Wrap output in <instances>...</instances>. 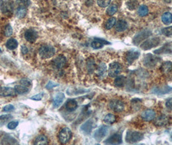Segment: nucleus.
<instances>
[{"mask_svg":"<svg viewBox=\"0 0 172 145\" xmlns=\"http://www.w3.org/2000/svg\"><path fill=\"white\" fill-rule=\"evenodd\" d=\"M55 49L53 47L45 45L40 48L39 50L40 56L44 59H48L55 55Z\"/></svg>","mask_w":172,"mask_h":145,"instance_id":"f257e3e1","label":"nucleus"},{"mask_svg":"<svg viewBox=\"0 0 172 145\" xmlns=\"http://www.w3.org/2000/svg\"><path fill=\"white\" fill-rule=\"evenodd\" d=\"M72 137V132L69 128H65L59 134V141L61 144H67Z\"/></svg>","mask_w":172,"mask_h":145,"instance_id":"f03ea898","label":"nucleus"},{"mask_svg":"<svg viewBox=\"0 0 172 145\" xmlns=\"http://www.w3.org/2000/svg\"><path fill=\"white\" fill-rule=\"evenodd\" d=\"M159 43H160L159 38L158 37L151 38L143 42L141 45V48L143 50H149L151 49V48L157 47L159 44Z\"/></svg>","mask_w":172,"mask_h":145,"instance_id":"7ed1b4c3","label":"nucleus"},{"mask_svg":"<svg viewBox=\"0 0 172 145\" xmlns=\"http://www.w3.org/2000/svg\"><path fill=\"white\" fill-rule=\"evenodd\" d=\"M143 135L137 132H128L126 135V141L130 143H134L141 141Z\"/></svg>","mask_w":172,"mask_h":145,"instance_id":"20e7f679","label":"nucleus"},{"mask_svg":"<svg viewBox=\"0 0 172 145\" xmlns=\"http://www.w3.org/2000/svg\"><path fill=\"white\" fill-rule=\"evenodd\" d=\"M121 72V66L117 62H113L109 65L108 74L111 77H117Z\"/></svg>","mask_w":172,"mask_h":145,"instance_id":"39448f33","label":"nucleus"},{"mask_svg":"<svg viewBox=\"0 0 172 145\" xmlns=\"http://www.w3.org/2000/svg\"><path fill=\"white\" fill-rule=\"evenodd\" d=\"M109 106L111 110L115 112H122L124 109V104L119 100H113L109 104Z\"/></svg>","mask_w":172,"mask_h":145,"instance_id":"423d86ee","label":"nucleus"},{"mask_svg":"<svg viewBox=\"0 0 172 145\" xmlns=\"http://www.w3.org/2000/svg\"><path fill=\"white\" fill-rule=\"evenodd\" d=\"M159 59L157 57H155V56H152L151 54H148L146 56L144 60V64L146 66H147L149 68L154 67L156 65V64L158 62Z\"/></svg>","mask_w":172,"mask_h":145,"instance_id":"0eeeda50","label":"nucleus"},{"mask_svg":"<svg viewBox=\"0 0 172 145\" xmlns=\"http://www.w3.org/2000/svg\"><path fill=\"white\" fill-rule=\"evenodd\" d=\"M140 56L139 51L136 50H131L127 52L126 55V61L130 64H131L133 62H134L138 57Z\"/></svg>","mask_w":172,"mask_h":145,"instance_id":"6e6552de","label":"nucleus"},{"mask_svg":"<svg viewBox=\"0 0 172 145\" xmlns=\"http://www.w3.org/2000/svg\"><path fill=\"white\" fill-rule=\"evenodd\" d=\"M16 94L15 89L11 88V87H0V95L3 97L8 96H14Z\"/></svg>","mask_w":172,"mask_h":145,"instance_id":"1a4fd4ad","label":"nucleus"},{"mask_svg":"<svg viewBox=\"0 0 172 145\" xmlns=\"http://www.w3.org/2000/svg\"><path fill=\"white\" fill-rule=\"evenodd\" d=\"M2 11L3 14L7 16H10L13 12V5L12 2H5L2 5Z\"/></svg>","mask_w":172,"mask_h":145,"instance_id":"9d476101","label":"nucleus"},{"mask_svg":"<svg viewBox=\"0 0 172 145\" xmlns=\"http://www.w3.org/2000/svg\"><path fill=\"white\" fill-rule=\"evenodd\" d=\"M106 144H119L122 143V137L121 135L119 134H114L108 138L106 141Z\"/></svg>","mask_w":172,"mask_h":145,"instance_id":"9b49d317","label":"nucleus"},{"mask_svg":"<svg viewBox=\"0 0 172 145\" xmlns=\"http://www.w3.org/2000/svg\"><path fill=\"white\" fill-rule=\"evenodd\" d=\"M170 118L166 115H160L157 118L155 121V124L157 127H164L170 123Z\"/></svg>","mask_w":172,"mask_h":145,"instance_id":"f8f14e48","label":"nucleus"},{"mask_svg":"<svg viewBox=\"0 0 172 145\" xmlns=\"http://www.w3.org/2000/svg\"><path fill=\"white\" fill-rule=\"evenodd\" d=\"M141 118L144 121H150L155 119V112L151 109L146 110L142 113Z\"/></svg>","mask_w":172,"mask_h":145,"instance_id":"ddd939ff","label":"nucleus"},{"mask_svg":"<svg viewBox=\"0 0 172 145\" xmlns=\"http://www.w3.org/2000/svg\"><path fill=\"white\" fill-rule=\"evenodd\" d=\"M38 37V34L35 31L28 30L25 33V38L26 40L30 43H34L36 41Z\"/></svg>","mask_w":172,"mask_h":145,"instance_id":"4468645a","label":"nucleus"},{"mask_svg":"<svg viewBox=\"0 0 172 145\" xmlns=\"http://www.w3.org/2000/svg\"><path fill=\"white\" fill-rule=\"evenodd\" d=\"M65 98V95L64 93L60 92L57 94L53 99V106L55 108H58L63 103Z\"/></svg>","mask_w":172,"mask_h":145,"instance_id":"2eb2a0df","label":"nucleus"},{"mask_svg":"<svg viewBox=\"0 0 172 145\" xmlns=\"http://www.w3.org/2000/svg\"><path fill=\"white\" fill-rule=\"evenodd\" d=\"M65 57L62 56H60L54 60V66L57 69H60L65 65Z\"/></svg>","mask_w":172,"mask_h":145,"instance_id":"dca6fc26","label":"nucleus"},{"mask_svg":"<svg viewBox=\"0 0 172 145\" xmlns=\"http://www.w3.org/2000/svg\"><path fill=\"white\" fill-rule=\"evenodd\" d=\"M108 133V129L106 127H102L99 128L97 131L95 132L94 134V138L96 139L97 141H100L105 135Z\"/></svg>","mask_w":172,"mask_h":145,"instance_id":"f3484780","label":"nucleus"},{"mask_svg":"<svg viewBox=\"0 0 172 145\" xmlns=\"http://www.w3.org/2000/svg\"><path fill=\"white\" fill-rule=\"evenodd\" d=\"M66 109L68 110L69 112H73L78 107V103L74 99H69L68 101L65 105Z\"/></svg>","mask_w":172,"mask_h":145,"instance_id":"a211bd4d","label":"nucleus"},{"mask_svg":"<svg viewBox=\"0 0 172 145\" xmlns=\"http://www.w3.org/2000/svg\"><path fill=\"white\" fill-rule=\"evenodd\" d=\"M162 21L168 25L172 23V14L170 12H166L162 16Z\"/></svg>","mask_w":172,"mask_h":145,"instance_id":"6ab92c4d","label":"nucleus"},{"mask_svg":"<svg viewBox=\"0 0 172 145\" xmlns=\"http://www.w3.org/2000/svg\"><path fill=\"white\" fill-rule=\"evenodd\" d=\"M127 23L124 20L118 21L115 26V29L118 32H123L127 29Z\"/></svg>","mask_w":172,"mask_h":145,"instance_id":"aec40b11","label":"nucleus"},{"mask_svg":"<svg viewBox=\"0 0 172 145\" xmlns=\"http://www.w3.org/2000/svg\"><path fill=\"white\" fill-rule=\"evenodd\" d=\"M126 81V77L123 76L117 77L114 81V85L117 87H122L125 85Z\"/></svg>","mask_w":172,"mask_h":145,"instance_id":"412c9836","label":"nucleus"},{"mask_svg":"<svg viewBox=\"0 0 172 145\" xmlns=\"http://www.w3.org/2000/svg\"><path fill=\"white\" fill-rule=\"evenodd\" d=\"M18 45V41L15 40V39L13 38L8 40L6 43V47L9 50H14L15 48H17Z\"/></svg>","mask_w":172,"mask_h":145,"instance_id":"4be33fe9","label":"nucleus"},{"mask_svg":"<svg viewBox=\"0 0 172 145\" xmlns=\"http://www.w3.org/2000/svg\"><path fill=\"white\" fill-rule=\"evenodd\" d=\"M14 89H15L16 93L19 94H24L29 91V89H28V87L25 86H23L22 85L15 86V87H14Z\"/></svg>","mask_w":172,"mask_h":145,"instance_id":"5701e85b","label":"nucleus"},{"mask_svg":"<svg viewBox=\"0 0 172 145\" xmlns=\"http://www.w3.org/2000/svg\"><path fill=\"white\" fill-rule=\"evenodd\" d=\"M172 70V63L167 61L164 63L161 66V70L164 73H168Z\"/></svg>","mask_w":172,"mask_h":145,"instance_id":"b1692460","label":"nucleus"},{"mask_svg":"<svg viewBox=\"0 0 172 145\" xmlns=\"http://www.w3.org/2000/svg\"><path fill=\"white\" fill-rule=\"evenodd\" d=\"M147 36H149V34H147V32H141L139 34H138L137 36L135 37L134 40H133V42H134L135 44L137 45L138 43H140L141 41H142Z\"/></svg>","mask_w":172,"mask_h":145,"instance_id":"393cba45","label":"nucleus"},{"mask_svg":"<svg viewBox=\"0 0 172 145\" xmlns=\"http://www.w3.org/2000/svg\"><path fill=\"white\" fill-rule=\"evenodd\" d=\"M30 0H16V5L18 8H27L30 5Z\"/></svg>","mask_w":172,"mask_h":145,"instance_id":"a878e982","label":"nucleus"},{"mask_svg":"<svg viewBox=\"0 0 172 145\" xmlns=\"http://www.w3.org/2000/svg\"><path fill=\"white\" fill-rule=\"evenodd\" d=\"M35 144H48V139L44 135H40L38 136L35 142Z\"/></svg>","mask_w":172,"mask_h":145,"instance_id":"bb28decb","label":"nucleus"},{"mask_svg":"<svg viewBox=\"0 0 172 145\" xmlns=\"http://www.w3.org/2000/svg\"><path fill=\"white\" fill-rule=\"evenodd\" d=\"M104 122L108 124H113L116 121V117L113 114H109L105 116V118L104 119Z\"/></svg>","mask_w":172,"mask_h":145,"instance_id":"cd10ccee","label":"nucleus"},{"mask_svg":"<svg viewBox=\"0 0 172 145\" xmlns=\"http://www.w3.org/2000/svg\"><path fill=\"white\" fill-rule=\"evenodd\" d=\"M149 12V10L148 8L146 5H141L138 8V13L139 14V16H146L148 14Z\"/></svg>","mask_w":172,"mask_h":145,"instance_id":"c85d7f7f","label":"nucleus"},{"mask_svg":"<svg viewBox=\"0 0 172 145\" xmlns=\"http://www.w3.org/2000/svg\"><path fill=\"white\" fill-rule=\"evenodd\" d=\"M104 42L102 41L101 40H98V39H96V40H94L92 43H91V47L94 48V49H98V48H102L104 45Z\"/></svg>","mask_w":172,"mask_h":145,"instance_id":"c756f323","label":"nucleus"},{"mask_svg":"<svg viewBox=\"0 0 172 145\" xmlns=\"http://www.w3.org/2000/svg\"><path fill=\"white\" fill-rule=\"evenodd\" d=\"M12 118V115L11 114H5L0 116V125H3L6 123L9 120Z\"/></svg>","mask_w":172,"mask_h":145,"instance_id":"7c9ffc66","label":"nucleus"},{"mask_svg":"<svg viewBox=\"0 0 172 145\" xmlns=\"http://www.w3.org/2000/svg\"><path fill=\"white\" fill-rule=\"evenodd\" d=\"M116 23V19L114 18H110L107 21L106 25H105V27L108 30L111 29Z\"/></svg>","mask_w":172,"mask_h":145,"instance_id":"2f4dec72","label":"nucleus"},{"mask_svg":"<svg viewBox=\"0 0 172 145\" xmlns=\"http://www.w3.org/2000/svg\"><path fill=\"white\" fill-rule=\"evenodd\" d=\"M117 11V6L116 5L112 4L107 9V14L109 16H113Z\"/></svg>","mask_w":172,"mask_h":145,"instance_id":"473e14b6","label":"nucleus"},{"mask_svg":"<svg viewBox=\"0 0 172 145\" xmlns=\"http://www.w3.org/2000/svg\"><path fill=\"white\" fill-rule=\"evenodd\" d=\"M26 9L25 8H18L16 11V16L18 18H23L26 15Z\"/></svg>","mask_w":172,"mask_h":145,"instance_id":"72a5a7b5","label":"nucleus"},{"mask_svg":"<svg viewBox=\"0 0 172 145\" xmlns=\"http://www.w3.org/2000/svg\"><path fill=\"white\" fill-rule=\"evenodd\" d=\"M162 34L166 36H172V27H166L162 29Z\"/></svg>","mask_w":172,"mask_h":145,"instance_id":"f704fd0d","label":"nucleus"},{"mask_svg":"<svg viewBox=\"0 0 172 145\" xmlns=\"http://www.w3.org/2000/svg\"><path fill=\"white\" fill-rule=\"evenodd\" d=\"M111 3V0H98V5L100 7H106Z\"/></svg>","mask_w":172,"mask_h":145,"instance_id":"c9c22d12","label":"nucleus"},{"mask_svg":"<svg viewBox=\"0 0 172 145\" xmlns=\"http://www.w3.org/2000/svg\"><path fill=\"white\" fill-rule=\"evenodd\" d=\"M106 65L102 63L99 66L98 69V74H99V76H102L104 74H106Z\"/></svg>","mask_w":172,"mask_h":145,"instance_id":"e433bc0d","label":"nucleus"},{"mask_svg":"<svg viewBox=\"0 0 172 145\" xmlns=\"http://www.w3.org/2000/svg\"><path fill=\"white\" fill-rule=\"evenodd\" d=\"M5 34L7 37H10L12 34V28L10 25L6 26L5 29Z\"/></svg>","mask_w":172,"mask_h":145,"instance_id":"4c0bfd02","label":"nucleus"},{"mask_svg":"<svg viewBox=\"0 0 172 145\" xmlns=\"http://www.w3.org/2000/svg\"><path fill=\"white\" fill-rule=\"evenodd\" d=\"M18 123H19L18 121H11L8 124L7 127L8 129H10V130H14L18 127Z\"/></svg>","mask_w":172,"mask_h":145,"instance_id":"58836bf2","label":"nucleus"},{"mask_svg":"<svg viewBox=\"0 0 172 145\" xmlns=\"http://www.w3.org/2000/svg\"><path fill=\"white\" fill-rule=\"evenodd\" d=\"M44 94L41 92L40 94H38L35 95H33L31 98V99L32 100H35V101H40L42 98H43V96H44Z\"/></svg>","mask_w":172,"mask_h":145,"instance_id":"ea45409f","label":"nucleus"},{"mask_svg":"<svg viewBox=\"0 0 172 145\" xmlns=\"http://www.w3.org/2000/svg\"><path fill=\"white\" fill-rule=\"evenodd\" d=\"M20 83L23 86H25L27 87H28V86H30L31 85V82L30 80H28L27 79H23L22 80H21L20 81Z\"/></svg>","mask_w":172,"mask_h":145,"instance_id":"a19ab883","label":"nucleus"},{"mask_svg":"<svg viewBox=\"0 0 172 145\" xmlns=\"http://www.w3.org/2000/svg\"><path fill=\"white\" fill-rule=\"evenodd\" d=\"M14 109V107L12 105H8L3 108V111L6 112H11V111H12Z\"/></svg>","mask_w":172,"mask_h":145,"instance_id":"79ce46f5","label":"nucleus"},{"mask_svg":"<svg viewBox=\"0 0 172 145\" xmlns=\"http://www.w3.org/2000/svg\"><path fill=\"white\" fill-rule=\"evenodd\" d=\"M59 85L58 84H56L55 83H54V82H52V81H49L48 84H47L46 85V89H51L52 88H54V87L55 86H58Z\"/></svg>","mask_w":172,"mask_h":145,"instance_id":"37998d69","label":"nucleus"},{"mask_svg":"<svg viewBox=\"0 0 172 145\" xmlns=\"http://www.w3.org/2000/svg\"><path fill=\"white\" fill-rule=\"evenodd\" d=\"M166 105L167 106V108L172 110V98H170L168 101H166Z\"/></svg>","mask_w":172,"mask_h":145,"instance_id":"c03bdc74","label":"nucleus"},{"mask_svg":"<svg viewBox=\"0 0 172 145\" xmlns=\"http://www.w3.org/2000/svg\"><path fill=\"white\" fill-rule=\"evenodd\" d=\"M22 52L23 54H25L27 53L28 52V49H27V48L25 47V46H22Z\"/></svg>","mask_w":172,"mask_h":145,"instance_id":"a18cd8bd","label":"nucleus"},{"mask_svg":"<svg viewBox=\"0 0 172 145\" xmlns=\"http://www.w3.org/2000/svg\"><path fill=\"white\" fill-rule=\"evenodd\" d=\"M2 52V50L1 48H0V52Z\"/></svg>","mask_w":172,"mask_h":145,"instance_id":"49530a36","label":"nucleus"}]
</instances>
